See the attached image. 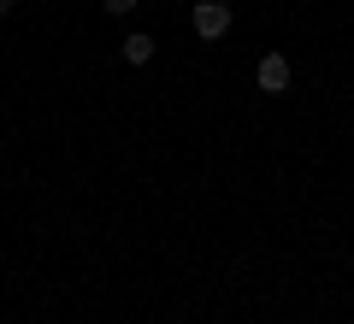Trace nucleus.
Instances as JSON below:
<instances>
[{
    "mask_svg": "<svg viewBox=\"0 0 354 324\" xmlns=\"http://www.w3.org/2000/svg\"><path fill=\"white\" fill-rule=\"evenodd\" d=\"M254 83H260L266 95H283V88H290V59H283V53H266V59L254 65Z\"/></svg>",
    "mask_w": 354,
    "mask_h": 324,
    "instance_id": "f03ea898",
    "label": "nucleus"
},
{
    "mask_svg": "<svg viewBox=\"0 0 354 324\" xmlns=\"http://www.w3.org/2000/svg\"><path fill=\"white\" fill-rule=\"evenodd\" d=\"M189 24H195V36H201V41H218L230 30V6H225V0H195Z\"/></svg>",
    "mask_w": 354,
    "mask_h": 324,
    "instance_id": "f257e3e1",
    "label": "nucleus"
},
{
    "mask_svg": "<svg viewBox=\"0 0 354 324\" xmlns=\"http://www.w3.org/2000/svg\"><path fill=\"white\" fill-rule=\"evenodd\" d=\"M118 53H124L130 65H148V59H153V36H130V41H124Z\"/></svg>",
    "mask_w": 354,
    "mask_h": 324,
    "instance_id": "7ed1b4c3",
    "label": "nucleus"
},
{
    "mask_svg": "<svg viewBox=\"0 0 354 324\" xmlns=\"http://www.w3.org/2000/svg\"><path fill=\"white\" fill-rule=\"evenodd\" d=\"M101 6H106V12H113V18H124V12H136V0H101Z\"/></svg>",
    "mask_w": 354,
    "mask_h": 324,
    "instance_id": "20e7f679",
    "label": "nucleus"
},
{
    "mask_svg": "<svg viewBox=\"0 0 354 324\" xmlns=\"http://www.w3.org/2000/svg\"><path fill=\"white\" fill-rule=\"evenodd\" d=\"M0 12H12V0H0Z\"/></svg>",
    "mask_w": 354,
    "mask_h": 324,
    "instance_id": "39448f33",
    "label": "nucleus"
}]
</instances>
